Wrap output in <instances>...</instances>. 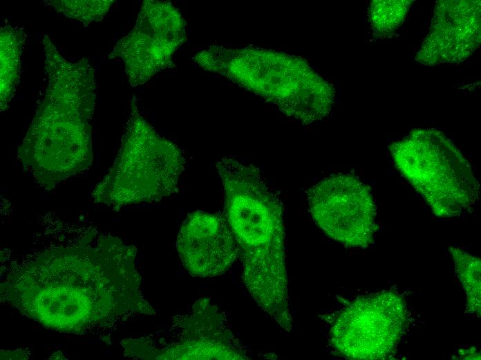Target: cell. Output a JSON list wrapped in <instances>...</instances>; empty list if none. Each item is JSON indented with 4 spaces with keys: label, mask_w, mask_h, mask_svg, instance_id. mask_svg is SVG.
I'll return each mask as SVG.
<instances>
[{
    "label": "cell",
    "mask_w": 481,
    "mask_h": 360,
    "mask_svg": "<svg viewBox=\"0 0 481 360\" xmlns=\"http://www.w3.org/2000/svg\"><path fill=\"white\" fill-rule=\"evenodd\" d=\"M216 168L225 193V216L243 266V280L258 302L288 295L282 203L259 169L229 157Z\"/></svg>",
    "instance_id": "cell-1"
},
{
    "label": "cell",
    "mask_w": 481,
    "mask_h": 360,
    "mask_svg": "<svg viewBox=\"0 0 481 360\" xmlns=\"http://www.w3.org/2000/svg\"><path fill=\"white\" fill-rule=\"evenodd\" d=\"M404 298L395 291H381L356 298L338 314L330 341L350 359H384L395 353L406 327Z\"/></svg>",
    "instance_id": "cell-6"
},
{
    "label": "cell",
    "mask_w": 481,
    "mask_h": 360,
    "mask_svg": "<svg viewBox=\"0 0 481 360\" xmlns=\"http://www.w3.org/2000/svg\"><path fill=\"white\" fill-rule=\"evenodd\" d=\"M1 107L10 102L19 82L21 54L26 35L22 28L1 27Z\"/></svg>",
    "instance_id": "cell-11"
},
{
    "label": "cell",
    "mask_w": 481,
    "mask_h": 360,
    "mask_svg": "<svg viewBox=\"0 0 481 360\" xmlns=\"http://www.w3.org/2000/svg\"><path fill=\"white\" fill-rule=\"evenodd\" d=\"M389 149L397 169L435 215H460L477 201L479 184L471 166L442 132L415 129Z\"/></svg>",
    "instance_id": "cell-3"
},
{
    "label": "cell",
    "mask_w": 481,
    "mask_h": 360,
    "mask_svg": "<svg viewBox=\"0 0 481 360\" xmlns=\"http://www.w3.org/2000/svg\"><path fill=\"white\" fill-rule=\"evenodd\" d=\"M310 214L331 239L349 247L366 248L378 228L370 190L357 177L339 174L308 191Z\"/></svg>",
    "instance_id": "cell-8"
},
{
    "label": "cell",
    "mask_w": 481,
    "mask_h": 360,
    "mask_svg": "<svg viewBox=\"0 0 481 360\" xmlns=\"http://www.w3.org/2000/svg\"><path fill=\"white\" fill-rule=\"evenodd\" d=\"M449 251L454 262L456 273L462 284L468 312L480 315V259L465 251L450 246Z\"/></svg>",
    "instance_id": "cell-12"
},
{
    "label": "cell",
    "mask_w": 481,
    "mask_h": 360,
    "mask_svg": "<svg viewBox=\"0 0 481 360\" xmlns=\"http://www.w3.org/2000/svg\"><path fill=\"white\" fill-rule=\"evenodd\" d=\"M48 84L19 152L43 164H73L91 156L89 120L95 105L94 69L86 57L67 61L43 38Z\"/></svg>",
    "instance_id": "cell-2"
},
{
    "label": "cell",
    "mask_w": 481,
    "mask_h": 360,
    "mask_svg": "<svg viewBox=\"0 0 481 360\" xmlns=\"http://www.w3.org/2000/svg\"><path fill=\"white\" fill-rule=\"evenodd\" d=\"M113 2L112 0H50L44 1V3L68 18L87 25L102 20Z\"/></svg>",
    "instance_id": "cell-14"
},
{
    "label": "cell",
    "mask_w": 481,
    "mask_h": 360,
    "mask_svg": "<svg viewBox=\"0 0 481 360\" xmlns=\"http://www.w3.org/2000/svg\"><path fill=\"white\" fill-rule=\"evenodd\" d=\"M412 1H373L370 7V19L375 35L391 36L406 18Z\"/></svg>",
    "instance_id": "cell-13"
},
{
    "label": "cell",
    "mask_w": 481,
    "mask_h": 360,
    "mask_svg": "<svg viewBox=\"0 0 481 360\" xmlns=\"http://www.w3.org/2000/svg\"><path fill=\"white\" fill-rule=\"evenodd\" d=\"M180 260L194 276L221 275L232 265L238 248L225 215L196 210L182 222L176 241Z\"/></svg>",
    "instance_id": "cell-10"
},
{
    "label": "cell",
    "mask_w": 481,
    "mask_h": 360,
    "mask_svg": "<svg viewBox=\"0 0 481 360\" xmlns=\"http://www.w3.org/2000/svg\"><path fill=\"white\" fill-rule=\"evenodd\" d=\"M116 160L103 186L105 201L123 206L161 200L178 191L186 159L142 117L135 99Z\"/></svg>",
    "instance_id": "cell-4"
},
{
    "label": "cell",
    "mask_w": 481,
    "mask_h": 360,
    "mask_svg": "<svg viewBox=\"0 0 481 360\" xmlns=\"http://www.w3.org/2000/svg\"><path fill=\"white\" fill-rule=\"evenodd\" d=\"M126 355L144 359H247L225 314L209 298L196 301L191 311L173 318L169 334L159 339L125 341Z\"/></svg>",
    "instance_id": "cell-5"
},
{
    "label": "cell",
    "mask_w": 481,
    "mask_h": 360,
    "mask_svg": "<svg viewBox=\"0 0 481 360\" xmlns=\"http://www.w3.org/2000/svg\"><path fill=\"white\" fill-rule=\"evenodd\" d=\"M480 43V1H437L415 60L424 65L458 64Z\"/></svg>",
    "instance_id": "cell-9"
},
{
    "label": "cell",
    "mask_w": 481,
    "mask_h": 360,
    "mask_svg": "<svg viewBox=\"0 0 481 360\" xmlns=\"http://www.w3.org/2000/svg\"><path fill=\"white\" fill-rule=\"evenodd\" d=\"M185 21L170 1H143L131 31L109 55L124 64L129 82L138 87L158 72L175 66L173 56L186 41Z\"/></svg>",
    "instance_id": "cell-7"
}]
</instances>
